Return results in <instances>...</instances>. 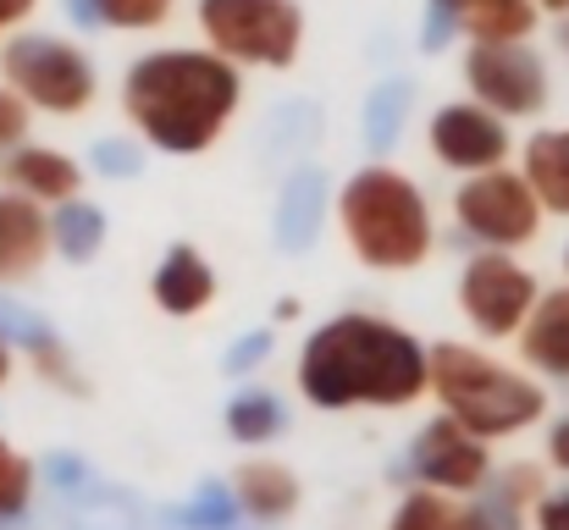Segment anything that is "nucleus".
<instances>
[{
  "mask_svg": "<svg viewBox=\"0 0 569 530\" xmlns=\"http://www.w3.org/2000/svg\"><path fill=\"white\" fill-rule=\"evenodd\" d=\"M542 464H548L553 476H565V481H569V414L548 420V437H542Z\"/></svg>",
  "mask_w": 569,
  "mask_h": 530,
  "instance_id": "30",
  "label": "nucleus"
},
{
  "mask_svg": "<svg viewBox=\"0 0 569 530\" xmlns=\"http://www.w3.org/2000/svg\"><path fill=\"white\" fill-rule=\"evenodd\" d=\"M11 376H17V343H6V338H0V392L11 387Z\"/></svg>",
  "mask_w": 569,
  "mask_h": 530,
  "instance_id": "34",
  "label": "nucleus"
},
{
  "mask_svg": "<svg viewBox=\"0 0 569 530\" xmlns=\"http://www.w3.org/2000/svg\"><path fill=\"white\" fill-rule=\"evenodd\" d=\"M227 492H232V509H238L243 520H254V526H282V520H293L299 503H305L299 470L282 464V459H266V453L243 459V464L232 470V487H227Z\"/></svg>",
  "mask_w": 569,
  "mask_h": 530,
  "instance_id": "14",
  "label": "nucleus"
},
{
  "mask_svg": "<svg viewBox=\"0 0 569 530\" xmlns=\"http://www.w3.org/2000/svg\"><path fill=\"white\" fill-rule=\"evenodd\" d=\"M515 349H520V370H531L537 381H569V282L542 288Z\"/></svg>",
  "mask_w": 569,
  "mask_h": 530,
  "instance_id": "17",
  "label": "nucleus"
},
{
  "mask_svg": "<svg viewBox=\"0 0 569 530\" xmlns=\"http://www.w3.org/2000/svg\"><path fill=\"white\" fill-rule=\"evenodd\" d=\"M299 310H305V304H299V299H282V304H277V321H293V316H299Z\"/></svg>",
  "mask_w": 569,
  "mask_h": 530,
  "instance_id": "36",
  "label": "nucleus"
},
{
  "mask_svg": "<svg viewBox=\"0 0 569 530\" xmlns=\"http://www.w3.org/2000/svg\"><path fill=\"white\" fill-rule=\"evenodd\" d=\"M0 83L39 117H83L100 100V67L83 44L39 28H17L0 39Z\"/></svg>",
  "mask_w": 569,
  "mask_h": 530,
  "instance_id": "5",
  "label": "nucleus"
},
{
  "mask_svg": "<svg viewBox=\"0 0 569 530\" xmlns=\"http://www.w3.org/2000/svg\"><path fill=\"white\" fill-rule=\"evenodd\" d=\"M89 6H94V28L111 33H156L178 11V0H89Z\"/></svg>",
  "mask_w": 569,
  "mask_h": 530,
  "instance_id": "26",
  "label": "nucleus"
},
{
  "mask_svg": "<svg viewBox=\"0 0 569 530\" xmlns=\"http://www.w3.org/2000/svg\"><path fill=\"white\" fill-rule=\"evenodd\" d=\"M243 111V72L204 44H161L128 61L122 117L133 139L156 156L193 161L216 150Z\"/></svg>",
  "mask_w": 569,
  "mask_h": 530,
  "instance_id": "2",
  "label": "nucleus"
},
{
  "mask_svg": "<svg viewBox=\"0 0 569 530\" xmlns=\"http://www.w3.org/2000/svg\"><path fill=\"white\" fill-rule=\"evenodd\" d=\"M321 199H327V177L321 172H293L282 188V204H277V243L282 249H305L316 243L321 232Z\"/></svg>",
  "mask_w": 569,
  "mask_h": 530,
  "instance_id": "22",
  "label": "nucleus"
},
{
  "mask_svg": "<svg viewBox=\"0 0 569 530\" xmlns=\"http://www.w3.org/2000/svg\"><path fill=\"white\" fill-rule=\"evenodd\" d=\"M409 476H415V487H431L448 498H481L492 487V448L481 437H470L459 420L431 414L409 437Z\"/></svg>",
  "mask_w": 569,
  "mask_h": 530,
  "instance_id": "10",
  "label": "nucleus"
},
{
  "mask_svg": "<svg viewBox=\"0 0 569 530\" xmlns=\"http://www.w3.org/2000/svg\"><path fill=\"white\" fill-rule=\"evenodd\" d=\"M17 353H28V370H33L50 392H61V398H89V376H83L78 353L67 349L50 327H39L33 338H22Z\"/></svg>",
  "mask_w": 569,
  "mask_h": 530,
  "instance_id": "23",
  "label": "nucleus"
},
{
  "mask_svg": "<svg viewBox=\"0 0 569 530\" xmlns=\"http://www.w3.org/2000/svg\"><path fill=\"white\" fill-rule=\"evenodd\" d=\"M193 22L210 56L238 72H288L305 56V6L299 0H193Z\"/></svg>",
  "mask_w": 569,
  "mask_h": 530,
  "instance_id": "6",
  "label": "nucleus"
},
{
  "mask_svg": "<svg viewBox=\"0 0 569 530\" xmlns=\"http://www.w3.org/2000/svg\"><path fill=\"white\" fill-rule=\"evenodd\" d=\"M266 353H271V332H254V338H243V343H238V349H232V370H243V364H249V359H254V364H260V359H266Z\"/></svg>",
  "mask_w": 569,
  "mask_h": 530,
  "instance_id": "33",
  "label": "nucleus"
},
{
  "mask_svg": "<svg viewBox=\"0 0 569 530\" xmlns=\"http://www.w3.org/2000/svg\"><path fill=\"white\" fill-rule=\"evenodd\" d=\"M293 381L321 414H398L426 398V343L387 316L343 310L299 343Z\"/></svg>",
  "mask_w": 569,
  "mask_h": 530,
  "instance_id": "1",
  "label": "nucleus"
},
{
  "mask_svg": "<svg viewBox=\"0 0 569 530\" xmlns=\"http://www.w3.org/2000/svg\"><path fill=\"white\" fill-rule=\"evenodd\" d=\"M553 44H559V56L569 61V11L559 17V22H553Z\"/></svg>",
  "mask_w": 569,
  "mask_h": 530,
  "instance_id": "35",
  "label": "nucleus"
},
{
  "mask_svg": "<svg viewBox=\"0 0 569 530\" xmlns=\"http://www.w3.org/2000/svg\"><path fill=\"white\" fill-rule=\"evenodd\" d=\"M520 177L548 216H569V128H537L520 150Z\"/></svg>",
  "mask_w": 569,
  "mask_h": 530,
  "instance_id": "19",
  "label": "nucleus"
},
{
  "mask_svg": "<svg viewBox=\"0 0 569 530\" xmlns=\"http://www.w3.org/2000/svg\"><path fill=\"white\" fill-rule=\"evenodd\" d=\"M537 299H542V282L531 266H520V254L476 249L453 277V304L470 327V343H515Z\"/></svg>",
  "mask_w": 569,
  "mask_h": 530,
  "instance_id": "7",
  "label": "nucleus"
},
{
  "mask_svg": "<svg viewBox=\"0 0 569 530\" xmlns=\"http://www.w3.org/2000/svg\"><path fill=\"white\" fill-rule=\"evenodd\" d=\"M0 177H6L11 193L33 199L39 210H56L67 199H83V182H89L83 161L67 156V150H56V144H22V150H11Z\"/></svg>",
  "mask_w": 569,
  "mask_h": 530,
  "instance_id": "16",
  "label": "nucleus"
},
{
  "mask_svg": "<svg viewBox=\"0 0 569 530\" xmlns=\"http://www.w3.org/2000/svg\"><path fill=\"white\" fill-rule=\"evenodd\" d=\"M526 520L515 509H503L492 492L470 498H448L431 487H409L398 498V509L387 514V530H520Z\"/></svg>",
  "mask_w": 569,
  "mask_h": 530,
  "instance_id": "12",
  "label": "nucleus"
},
{
  "mask_svg": "<svg viewBox=\"0 0 569 530\" xmlns=\"http://www.w3.org/2000/svg\"><path fill=\"white\" fill-rule=\"evenodd\" d=\"M565 282H569V243H565Z\"/></svg>",
  "mask_w": 569,
  "mask_h": 530,
  "instance_id": "38",
  "label": "nucleus"
},
{
  "mask_svg": "<svg viewBox=\"0 0 569 530\" xmlns=\"http://www.w3.org/2000/svg\"><path fill=\"white\" fill-rule=\"evenodd\" d=\"M526 526L531 530H569V487H548V492L537 498V509L526 514Z\"/></svg>",
  "mask_w": 569,
  "mask_h": 530,
  "instance_id": "29",
  "label": "nucleus"
},
{
  "mask_svg": "<svg viewBox=\"0 0 569 530\" xmlns=\"http://www.w3.org/2000/svg\"><path fill=\"white\" fill-rule=\"evenodd\" d=\"M332 221L349 254L377 277H409L437 254L431 193L392 161H366L332 193Z\"/></svg>",
  "mask_w": 569,
  "mask_h": 530,
  "instance_id": "3",
  "label": "nucleus"
},
{
  "mask_svg": "<svg viewBox=\"0 0 569 530\" xmlns=\"http://www.w3.org/2000/svg\"><path fill=\"white\" fill-rule=\"evenodd\" d=\"M459 78H465L470 100L487 106L492 117H503L509 128L537 122L553 106V72H548V56L531 39H520V44H465Z\"/></svg>",
  "mask_w": 569,
  "mask_h": 530,
  "instance_id": "9",
  "label": "nucleus"
},
{
  "mask_svg": "<svg viewBox=\"0 0 569 530\" xmlns=\"http://www.w3.org/2000/svg\"><path fill=\"white\" fill-rule=\"evenodd\" d=\"M221 426H227L232 442L266 448V442H277V437L288 431V409H282V398H277L271 387H254V381H249V387H238V392L227 398Z\"/></svg>",
  "mask_w": 569,
  "mask_h": 530,
  "instance_id": "21",
  "label": "nucleus"
},
{
  "mask_svg": "<svg viewBox=\"0 0 569 530\" xmlns=\"http://www.w3.org/2000/svg\"><path fill=\"white\" fill-rule=\"evenodd\" d=\"M409 106H415V83L409 78H387V83L371 89V100H366V139H371V150H392L403 139Z\"/></svg>",
  "mask_w": 569,
  "mask_h": 530,
  "instance_id": "24",
  "label": "nucleus"
},
{
  "mask_svg": "<svg viewBox=\"0 0 569 530\" xmlns=\"http://www.w3.org/2000/svg\"><path fill=\"white\" fill-rule=\"evenodd\" d=\"M216 293H221V277H216V266H210L193 243H172V249L156 260V271H150V304H156L167 321L204 316V310L216 304Z\"/></svg>",
  "mask_w": 569,
  "mask_h": 530,
  "instance_id": "13",
  "label": "nucleus"
},
{
  "mask_svg": "<svg viewBox=\"0 0 569 530\" xmlns=\"http://www.w3.org/2000/svg\"><path fill=\"white\" fill-rule=\"evenodd\" d=\"M426 392L437 398V414L459 420L487 448L526 437L548 420V387L470 338H442L426 349Z\"/></svg>",
  "mask_w": 569,
  "mask_h": 530,
  "instance_id": "4",
  "label": "nucleus"
},
{
  "mask_svg": "<svg viewBox=\"0 0 569 530\" xmlns=\"http://www.w3.org/2000/svg\"><path fill=\"white\" fill-rule=\"evenodd\" d=\"M426 150H431V161L442 172L459 177L498 172L515 156V128L465 94V100H448V106H437L426 117Z\"/></svg>",
  "mask_w": 569,
  "mask_h": 530,
  "instance_id": "11",
  "label": "nucleus"
},
{
  "mask_svg": "<svg viewBox=\"0 0 569 530\" xmlns=\"http://www.w3.org/2000/svg\"><path fill=\"white\" fill-rule=\"evenodd\" d=\"M453 227L476 243V249H498V254H520L542 238L548 210L537 204L531 182L520 177V167H498V172L459 177L453 188Z\"/></svg>",
  "mask_w": 569,
  "mask_h": 530,
  "instance_id": "8",
  "label": "nucleus"
},
{
  "mask_svg": "<svg viewBox=\"0 0 569 530\" xmlns=\"http://www.w3.org/2000/svg\"><path fill=\"white\" fill-rule=\"evenodd\" d=\"M28 133H33V111L0 83V156H11V150H22L28 144Z\"/></svg>",
  "mask_w": 569,
  "mask_h": 530,
  "instance_id": "28",
  "label": "nucleus"
},
{
  "mask_svg": "<svg viewBox=\"0 0 569 530\" xmlns=\"http://www.w3.org/2000/svg\"><path fill=\"white\" fill-rule=\"evenodd\" d=\"M50 260V210L0 188V288H22Z\"/></svg>",
  "mask_w": 569,
  "mask_h": 530,
  "instance_id": "15",
  "label": "nucleus"
},
{
  "mask_svg": "<svg viewBox=\"0 0 569 530\" xmlns=\"http://www.w3.org/2000/svg\"><path fill=\"white\" fill-rule=\"evenodd\" d=\"M448 39H453V22L437 6H426V17H420V50L437 56V50H448Z\"/></svg>",
  "mask_w": 569,
  "mask_h": 530,
  "instance_id": "31",
  "label": "nucleus"
},
{
  "mask_svg": "<svg viewBox=\"0 0 569 530\" xmlns=\"http://www.w3.org/2000/svg\"><path fill=\"white\" fill-rule=\"evenodd\" d=\"M33 11H39V0H0V39H11Z\"/></svg>",
  "mask_w": 569,
  "mask_h": 530,
  "instance_id": "32",
  "label": "nucleus"
},
{
  "mask_svg": "<svg viewBox=\"0 0 569 530\" xmlns=\"http://www.w3.org/2000/svg\"><path fill=\"white\" fill-rule=\"evenodd\" d=\"M106 232H111V221L89 199H67L50 210V254H61L67 266H89L106 249Z\"/></svg>",
  "mask_w": 569,
  "mask_h": 530,
  "instance_id": "20",
  "label": "nucleus"
},
{
  "mask_svg": "<svg viewBox=\"0 0 569 530\" xmlns=\"http://www.w3.org/2000/svg\"><path fill=\"white\" fill-rule=\"evenodd\" d=\"M89 161L111 182H133V177H144V144L139 139H100Z\"/></svg>",
  "mask_w": 569,
  "mask_h": 530,
  "instance_id": "27",
  "label": "nucleus"
},
{
  "mask_svg": "<svg viewBox=\"0 0 569 530\" xmlns=\"http://www.w3.org/2000/svg\"><path fill=\"white\" fill-rule=\"evenodd\" d=\"M426 6H437L453 22V33H465L470 44H520L542 22L531 0H426Z\"/></svg>",
  "mask_w": 569,
  "mask_h": 530,
  "instance_id": "18",
  "label": "nucleus"
},
{
  "mask_svg": "<svg viewBox=\"0 0 569 530\" xmlns=\"http://www.w3.org/2000/svg\"><path fill=\"white\" fill-rule=\"evenodd\" d=\"M33 492H39L33 459H28L11 437H0V530L17 526V520L33 509Z\"/></svg>",
  "mask_w": 569,
  "mask_h": 530,
  "instance_id": "25",
  "label": "nucleus"
},
{
  "mask_svg": "<svg viewBox=\"0 0 569 530\" xmlns=\"http://www.w3.org/2000/svg\"><path fill=\"white\" fill-rule=\"evenodd\" d=\"M531 6H537V11H553V17H565L569 11V0H531Z\"/></svg>",
  "mask_w": 569,
  "mask_h": 530,
  "instance_id": "37",
  "label": "nucleus"
}]
</instances>
